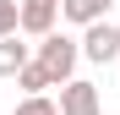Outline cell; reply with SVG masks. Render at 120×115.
I'll list each match as a JSON object with an SVG mask.
<instances>
[{
  "instance_id": "6da1fadb",
  "label": "cell",
  "mask_w": 120,
  "mask_h": 115,
  "mask_svg": "<svg viewBox=\"0 0 120 115\" xmlns=\"http://www.w3.org/2000/svg\"><path fill=\"white\" fill-rule=\"evenodd\" d=\"M33 60L49 71V82L60 88V82H71L76 77V60H82V38H71V33H44L33 44Z\"/></svg>"
},
{
  "instance_id": "7a4b0ae2",
  "label": "cell",
  "mask_w": 120,
  "mask_h": 115,
  "mask_svg": "<svg viewBox=\"0 0 120 115\" xmlns=\"http://www.w3.org/2000/svg\"><path fill=\"white\" fill-rule=\"evenodd\" d=\"M82 60H93V66L120 60V28L115 22H87L82 28Z\"/></svg>"
},
{
  "instance_id": "3957f363",
  "label": "cell",
  "mask_w": 120,
  "mask_h": 115,
  "mask_svg": "<svg viewBox=\"0 0 120 115\" xmlns=\"http://www.w3.org/2000/svg\"><path fill=\"white\" fill-rule=\"evenodd\" d=\"M60 115H104V99H98V88L87 77L60 82Z\"/></svg>"
},
{
  "instance_id": "277c9868",
  "label": "cell",
  "mask_w": 120,
  "mask_h": 115,
  "mask_svg": "<svg viewBox=\"0 0 120 115\" xmlns=\"http://www.w3.org/2000/svg\"><path fill=\"white\" fill-rule=\"evenodd\" d=\"M55 16H60V0H22V38L55 33Z\"/></svg>"
},
{
  "instance_id": "5b68a950",
  "label": "cell",
  "mask_w": 120,
  "mask_h": 115,
  "mask_svg": "<svg viewBox=\"0 0 120 115\" xmlns=\"http://www.w3.org/2000/svg\"><path fill=\"white\" fill-rule=\"evenodd\" d=\"M109 6H115V0H60V16L76 22V28H87V22H104Z\"/></svg>"
},
{
  "instance_id": "8992f818",
  "label": "cell",
  "mask_w": 120,
  "mask_h": 115,
  "mask_svg": "<svg viewBox=\"0 0 120 115\" xmlns=\"http://www.w3.org/2000/svg\"><path fill=\"white\" fill-rule=\"evenodd\" d=\"M27 60H33V44H22V33L0 38V77H16Z\"/></svg>"
},
{
  "instance_id": "52a82bcc",
  "label": "cell",
  "mask_w": 120,
  "mask_h": 115,
  "mask_svg": "<svg viewBox=\"0 0 120 115\" xmlns=\"http://www.w3.org/2000/svg\"><path fill=\"white\" fill-rule=\"evenodd\" d=\"M16 88H22V99H27V93H44V88H55V82H49V71L38 66V60H27L22 71H16Z\"/></svg>"
},
{
  "instance_id": "ba28073f",
  "label": "cell",
  "mask_w": 120,
  "mask_h": 115,
  "mask_svg": "<svg viewBox=\"0 0 120 115\" xmlns=\"http://www.w3.org/2000/svg\"><path fill=\"white\" fill-rule=\"evenodd\" d=\"M11 115H60V104L49 99V93H27V99H22V104H16Z\"/></svg>"
},
{
  "instance_id": "9c48e42d",
  "label": "cell",
  "mask_w": 120,
  "mask_h": 115,
  "mask_svg": "<svg viewBox=\"0 0 120 115\" xmlns=\"http://www.w3.org/2000/svg\"><path fill=\"white\" fill-rule=\"evenodd\" d=\"M22 33V0H0V38Z\"/></svg>"
},
{
  "instance_id": "30bf717a",
  "label": "cell",
  "mask_w": 120,
  "mask_h": 115,
  "mask_svg": "<svg viewBox=\"0 0 120 115\" xmlns=\"http://www.w3.org/2000/svg\"><path fill=\"white\" fill-rule=\"evenodd\" d=\"M115 28H120V22H115Z\"/></svg>"
}]
</instances>
